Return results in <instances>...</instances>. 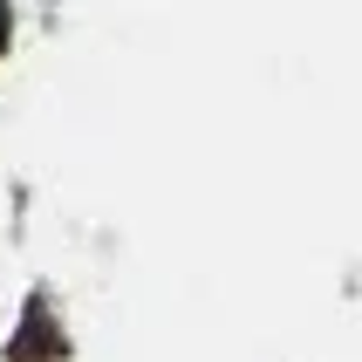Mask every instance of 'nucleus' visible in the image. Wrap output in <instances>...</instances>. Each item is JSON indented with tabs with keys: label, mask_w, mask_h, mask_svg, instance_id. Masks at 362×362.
Listing matches in <instances>:
<instances>
[{
	"label": "nucleus",
	"mask_w": 362,
	"mask_h": 362,
	"mask_svg": "<svg viewBox=\"0 0 362 362\" xmlns=\"http://www.w3.org/2000/svg\"><path fill=\"white\" fill-rule=\"evenodd\" d=\"M41 335H48V328H41V308H35V315H28V342H14V362H41V356H48Z\"/></svg>",
	"instance_id": "nucleus-1"
},
{
	"label": "nucleus",
	"mask_w": 362,
	"mask_h": 362,
	"mask_svg": "<svg viewBox=\"0 0 362 362\" xmlns=\"http://www.w3.org/2000/svg\"><path fill=\"white\" fill-rule=\"evenodd\" d=\"M0 48H7V7H0Z\"/></svg>",
	"instance_id": "nucleus-2"
}]
</instances>
